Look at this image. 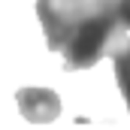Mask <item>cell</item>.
<instances>
[{
  "label": "cell",
  "instance_id": "obj_1",
  "mask_svg": "<svg viewBox=\"0 0 130 130\" xmlns=\"http://www.w3.org/2000/svg\"><path fill=\"white\" fill-rule=\"evenodd\" d=\"M36 18L52 52L64 55V70H88L127 39L118 0H36Z\"/></svg>",
  "mask_w": 130,
  "mask_h": 130
},
{
  "label": "cell",
  "instance_id": "obj_2",
  "mask_svg": "<svg viewBox=\"0 0 130 130\" xmlns=\"http://www.w3.org/2000/svg\"><path fill=\"white\" fill-rule=\"evenodd\" d=\"M15 103L30 124H48L61 115V97L52 88H21L15 94Z\"/></svg>",
  "mask_w": 130,
  "mask_h": 130
},
{
  "label": "cell",
  "instance_id": "obj_3",
  "mask_svg": "<svg viewBox=\"0 0 130 130\" xmlns=\"http://www.w3.org/2000/svg\"><path fill=\"white\" fill-rule=\"evenodd\" d=\"M109 58H112V67H115L118 91H121V97H124V103L130 109V39H124L121 45H115Z\"/></svg>",
  "mask_w": 130,
  "mask_h": 130
},
{
  "label": "cell",
  "instance_id": "obj_4",
  "mask_svg": "<svg viewBox=\"0 0 130 130\" xmlns=\"http://www.w3.org/2000/svg\"><path fill=\"white\" fill-rule=\"evenodd\" d=\"M118 18H121L124 30H130V0H118Z\"/></svg>",
  "mask_w": 130,
  "mask_h": 130
}]
</instances>
